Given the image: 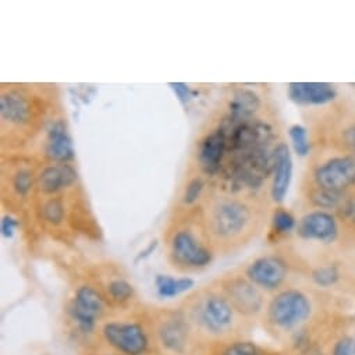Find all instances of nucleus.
Here are the masks:
<instances>
[{"mask_svg":"<svg viewBox=\"0 0 355 355\" xmlns=\"http://www.w3.org/2000/svg\"><path fill=\"white\" fill-rule=\"evenodd\" d=\"M288 137L291 139L293 148L300 156H309L312 152V138L306 127L301 124H294L288 128Z\"/></svg>","mask_w":355,"mask_h":355,"instance_id":"nucleus-23","label":"nucleus"},{"mask_svg":"<svg viewBox=\"0 0 355 355\" xmlns=\"http://www.w3.org/2000/svg\"><path fill=\"white\" fill-rule=\"evenodd\" d=\"M33 186V180H31V175L28 171H20L16 177V182H15V187L17 189V191L20 194H27L30 191Z\"/></svg>","mask_w":355,"mask_h":355,"instance_id":"nucleus-29","label":"nucleus"},{"mask_svg":"<svg viewBox=\"0 0 355 355\" xmlns=\"http://www.w3.org/2000/svg\"><path fill=\"white\" fill-rule=\"evenodd\" d=\"M208 237L219 244H240L255 237L266 219V209L254 198L216 197L204 209Z\"/></svg>","mask_w":355,"mask_h":355,"instance_id":"nucleus-2","label":"nucleus"},{"mask_svg":"<svg viewBox=\"0 0 355 355\" xmlns=\"http://www.w3.org/2000/svg\"><path fill=\"white\" fill-rule=\"evenodd\" d=\"M107 291H109V295L112 297V300H114L117 302H124L131 298L132 286L123 279H114L109 283Z\"/></svg>","mask_w":355,"mask_h":355,"instance_id":"nucleus-24","label":"nucleus"},{"mask_svg":"<svg viewBox=\"0 0 355 355\" xmlns=\"http://www.w3.org/2000/svg\"><path fill=\"white\" fill-rule=\"evenodd\" d=\"M227 153V138L222 128L209 132L198 148V163L205 174H216Z\"/></svg>","mask_w":355,"mask_h":355,"instance_id":"nucleus-14","label":"nucleus"},{"mask_svg":"<svg viewBox=\"0 0 355 355\" xmlns=\"http://www.w3.org/2000/svg\"><path fill=\"white\" fill-rule=\"evenodd\" d=\"M355 190V157L330 146H313L301 184L309 209L336 212Z\"/></svg>","mask_w":355,"mask_h":355,"instance_id":"nucleus-1","label":"nucleus"},{"mask_svg":"<svg viewBox=\"0 0 355 355\" xmlns=\"http://www.w3.org/2000/svg\"><path fill=\"white\" fill-rule=\"evenodd\" d=\"M170 87L173 88V91L175 92V95L179 96V99L182 101V102H189L190 99H191V95H193V92H191V89L187 87V85H184V84H182V83H177V84H170Z\"/></svg>","mask_w":355,"mask_h":355,"instance_id":"nucleus-30","label":"nucleus"},{"mask_svg":"<svg viewBox=\"0 0 355 355\" xmlns=\"http://www.w3.org/2000/svg\"><path fill=\"white\" fill-rule=\"evenodd\" d=\"M106 341L127 355H142L148 348V337L138 323L110 322L103 327Z\"/></svg>","mask_w":355,"mask_h":355,"instance_id":"nucleus-10","label":"nucleus"},{"mask_svg":"<svg viewBox=\"0 0 355 355\" xmlns=\"http://www.w3.org/2000/svg\"><path fill=\"white\" fill-rule=\"evenodd\" d=\"M348 87L352 91V96H354V101H355V84H348Z\"/></svg>","mask_w":355,"mask_h":355,"instance_id":"nucleus-32","label":"nucleus"},{"mask_svg":"<svg viewBox=\"0 0 355 355\" xmlns=\"http://www.w3.org/2000/svg\"><path fill=\"white\" fill-rule=\"evenodd\" d=\"M46 153L52 159L60 162V163H67L74 157V148H73V141L64 127L63 123L58 121L53 124L48 134V141H46Z\"/></svg>","mask_w":355,"mask_h":355,"instance_id":"nucleus-17","label":"nucleus"},{"mask_svg":"<svg viewBox=\"0 0 355 355\" xmlns=\"http://www.w3.org/2000/svg\"><path fill=\"white\" fill-rule=\"evenodd\" d=\"M16 227H17V222L13 218H10V216L3 218V220H2V233H3L5 237H12Z\"/></svg>","mask_w":355,"mask_h":355,"instance_id":"nucleus-31","label":"nucleus"},{"mask_svg":"<svg viewBox=\"0 0 355 355\" xmlns=\"http://www.w3.org/2000/svg\"><path fill=\"white\" fill-rule=\"evenodd\" d=\"M290 265L282 255L268 254L254 259L245 269V277L263 293H277L288 280Z\"/></svg>","mask_w":355,"mask_h":355,"instance_id":"nucleus-8","label":"nucleus"},{"mask_svg":"<svg viewBox=\"0 0 355 355\" xmlns=\"http://www.w3.org/2000/svg\"><path fill=\"white\" fill-rule=\"evenodd\" d=\"M157 293L163 298H173L179 295L187 290H190L194 286V280L190 277H182V279H174L171 276L166 275H157L155 280Z\"/></svg>","mask_w":355,"mask_h":355,"instance_id":"nucleus-20","label":"nucleus"},{"mask_svg":"<svg viewBox=\"0 0 355 355\" xmlns=\"http://www.w3.org/2000/svg\"><path fill=\"white\" fill-rule=\"evenodd\" d=\"M44 218L53 223V225H58L63 220L64 218V208H63V204L59 201V200H52L49 201L45 207H44Z\"/></svg>","mask_w":355,"mask_h":355,"instance_id":"nucleus-27","label":"nucleus"},{"mask_svg":"<svg viewBox=\"0 0 355 355\" xmlns=\"http://www.w3.org/2000/svg\"><path fill=\"white\" fill-rule=\"evenodd\" d=\"M298 220L295 216L286 208H275L270 216V236L282 239L290 236L297 229Z\"/></svg>","mask_w":355,"mask_h":355,"instance_id":"nucleus-21","label":"nucleus"},{"mask_svg":"<svg viewBox=\"0 0 355 355\" xmlns=\"http://www.w3.org/2000/svg\"><path fill=\"white\" fill-rule=\"evenodd\" d=\"M291 102L304 107H324L340 99L336 85L329 83H291L287 87Z\"/></svg>","mask_w":355,"mask_h":355,"instance_id":"nucleus-12","label":"nucleus"},{"mask_svg":"<svg viewBox=\"0 0 355 355\" xmlns=\"http://www.w3.org/2000/svg\"><path fill=\"white\" fill-rule=\"evenodd\" d=\"M170 257L177 266L186 269L205 268L214 258L209 247L189 227L179 229L171 234Z\"/></svg>","mask_w":355,"mask_h":355,"instance_id":"nucleus-7","label":"nucleus"},{"mask_svg":"<svg viewBox=\"0 0 355 355\" xmlns=\"http://www.w3.org/2000/svg\"><path fill=\"white\" fill-rule=\"evenodd\" d=\"M239 313L223 291H205L191 306L193 320L212 336L229 334Z\"/></svg>","mask_w":355,"mask_h":355,"instance_id":"nucleus-6","label":"nucleus"},{"mask_svg":"<svg viewBox=\"0 0 355 355\" xmlns=\"http://www.w3.org/2000/svg\"><path fill=\"white\" fill-rule=\"evenodd\" d=\"M77 180L76 170L67 163L48 166L40 175V187L45 193H56L74 184Z\"/></svg>","mask_w":355,"mask_h":355,"instance_id":"nucleus-15","label":"nucleus"},{"mask_svg":"<svg viewBox=\"0 0 355 355\" xmlns=\"http://www.w3.org/2000/svg\"><path fill=\"white\" fill-rule=\"evenodd\" d=\"M262 101L259 95L248 89H240L234 94L230 102V119L244 121L257 117L255 114L261 110Z\"/></svg>","mask_w":355,"mask_h":355,"instance_id":"nucleus-18","label":"nucleus"},{"mask_svg":"<svg viewBox=\"0 0 355 355\" xmlns=\"http://www.w3.org/2000/svg\"><path fill=\"white\" fill-rule=\"evenodd\" d=\"M0 113H2L3 121L23 125L31 117V105L26 96L19 92H8L3 94L2 99H0Z\"/></svg>","mask_w":355,"mask_h":355,"instance_id":"nucleus-16","label":"nucleus"},{"mask_svg":"<svg viewBox=\"0 0 355 355\" xmlns=\"http://www.w3.org/2000/svg\"><path fill=\"white\" fill-rule=\"evenodd\" d=\"M69 311L78 327L83 331L89 333L94 330L96 320L105 311V300L94 287L83 286L76 291Z\"/></svg>","mask_w":355,"mask_h":355,"instance_id":"nucleus-11","label":"nucleus"},{"mask_svg":"<svg viewBox=\"0 0 355 355\" xmlns=\"http://www.w3.org/2000/svg\"><path fill=\"white\" fill-rule=\"evenodd\" d=\"M202 189H204V183L201 179H194L189 183L187 189H186V193H184V197H183V201L186 205H193L198 201V198L201 197V193H202Z\"/></svg>","mask_w":355,"mask_h":355,"instance_id":"nucleus-28","label":"nucleus"},{"mask_svg":"<svg viewBox=\"0 0 355 355\" xmlns=\"http://www.w3.org/2000/svg\"><path fill=\"white\" fill-rule=\"evenodd\" d=\"M338 218L345 241L351 251L355 250V190L347 196L338 209L334 212Z\"/></svg>","mask_w":355,"mask_h":355,"instance_id":"nucleus-19","label":"nucleus"},{"mask_svg":"<svg viewBox=\"0 0 355 355\" xmlns=\"http://www.w3.org/2000/svg\"><path fill=\"white\" fill-rule=\"evenodd\" d=\"M313 295L300 287H284L273 294L265 308L268 324L279 333L302 329L315 315Z\"/></svg>","mask_w":355,"mask_h":355,"instance_id":"nucleus-4","label":"nucleus"},{"mask_svg":"<svg viewBox=\"0 0 355 355\" xmlns=\"http://www.w3.org/2000/svg\"><path fill=\"white\" fill-rule=\"evenodd\" d=\"M293 179V157L288 145L279 141L273 150V167L270 174L269 193L273 202L280 204L284 201L290 183Z\"/></svg>","mask_w":355,"mask_h":355,"instance_id":"nucleus-13","label":"nucleus"},{"mask_svg":"<svg viewBox=\"0 0 355 355\" xmlns=\"http://www.w3.org/2000/svg\"><path fill=\"white\" fill-rule=\"evenodd\" d=\"M162 341L163 344L173 349V351H182L186 344V327L182 320H170L162 327Z\"/></svg>","mask_w":355,"mask_h":355,"instance_id":"nucleus-22","label":"nucleus"},{"mask_svg":"<svg viewBox=\"0 0 355 355\" xmlns=\"http://www.w3.org/2000/svg\"><path fill=\"white\" fill-rule=\"evenodd\" d=\"M222 291L234 309L245 316L259 315L266 308L265 294L247 277H234L225 283Z\"/></svg>","mask_w":355,"mask_h":355,"instance_id":"nucleus-9","label":"nucleus"},{"mask_svg":"<svg viewBox=\"0 0 355 355\" xmlns=\"http://www.w3.org/2000/svg\"><path fill=\"white\" fill-rule=\"evenodd\" d=\"M313 146H330L355 157V101L340 98L311 116Z\"/></svg>","mask_w":355,"mask_h":355,"instance_id":"nucleus-3","label":"nucleus"},{"mask_svg":"<svg viewBox=\"0 0 355 355\" xmlns=\"http://www.w3.org/2000/svg\"><path fill=\"white\" fill-rule=\"evenodd\" d=\"M223 355H262L261 349L250 341H237L229 345Z\"/></svg>","mask_w":355,"mask_h":355,"instance_id":"nucleus-26","label":"nucleus"},{"mask_svg":"<svg viewBox=\"0 0 355 355\" xmlns=\"http://www.w3.org/2000/svg\"><path fill=\"white\" fill-rule=\"evenodd\" d=\"M295 236L298 241L322 251L326 259L351 251L334 212L308 209L298 219Z\"/></svg>","mask_w":355,"mask_h":355,"instance_id":"nucleus-5","label":"nucleus"},{"mask_svg":"<svg viewBox=\"0 0 355 355\" xmlns=\"http://www.w3.org/2000/svg\"><path fill=\"white\" fill-rule=\"evenodd\" d=\"M330 355H355V336L344 334L338 337L331 347Z\"/></svg>","mask_w":355,"mask_h":355,"instance_id":"nucleus-25","label":"nucleus"}]
</instances>
